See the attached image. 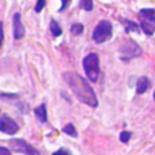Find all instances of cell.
Returning a JSON list of instances; mask_svg holds the SVG:
<instances>
[{
    "label": "cell",
    "mask_w": 155,
    "mask_h": 155,
    "mask_svg": "<svg viewBox=\"0 0 155 155\" xmlns=\"http://www.w3.org/2000/svg\"><path fill=\"white\" fill-rule=\"evenodd\" d=\"M49 29H51V33H52V35H53V37H59V35H61V33H63V30H61V27H60V25L57 23L54 19H52V21H51Z\"/></svg>",
    "instance_id": "cell-12"
},
{
    "label": "cell",
    "mask_w": 155,
    "mask_h": 155,
    "mask_svg": "<svg viewBox=\"0 0 155 155\" xmlns=\"http://www.w3.org/2000/svg\"><path fill=\"white\" fill-rule=\"evenodd\" d=\"M10 146H11V150L16 151V153H21L25 155H41L38 153V150H35L30 143H27L23 139H12L10 142Z\"/></svg>",
    "instance_id": "cell-6"
},
{
    "label": "cell",
    "mask_w": 155,
    "mask_h": 155,
    "mask_svg": "<svg viewBox=\"0 0 155 155\" xmlns=\"http://www.w3.org/2000/svg\"><path fill=\"white\" fill-rule=\"evenodd\" d=\"M154 101H155V91H154Z\"/></svg>",
    "instance_id": "cell-21"
},
{
    "label": "cell",
    "mask_w": 155,
    "mask_h": 155,
    "mask_svg": "<svg viewBox=\"0 0 155 155\" xmlns=\"http://www.w3.org/2000/svg\"><path fill=\"white\" fill-rule=\"evenodd\" d=\"M140 27L146 35H153L155 33V10L154 8H142L139 11Z\"/></svg>",
    "instance_id": "cell-3"
},
{
    "label": "cell",
    "mask_w": 155,
    "mask_h": 155,
    "mask_svg": "<svg viewBox=\"0 0 155 155\" xmlns=\"http://www.w3.org/2000/svg\"><path fill=\"white\" fill-rule=\"evenodd\" d=\"M79 5L82 10L84 11H91L93 10V0H80Z\"/></svg>",
    "instance_id": "cell-14"
},
{
    "label": "cell",
    "mask_w": 155,
    "mask_h": 155,
    "mask_svg": "<svg viewBox=\"0 0 155 155\" xmlns=\"http://www.w3.org/2000/svg\"><path fill=\"white\" fill-rule=\"evenodd\" d=\"M71 33L74 35H80L83 33V25L82 23H74L71 26Z\"/></svg>",
    "instance_id": "cell-15"
},
{
    "label": "cell",
    "mask_w": 155,
    "mask_h": 155,
    "mask_svg": "<svg viewBox=\"0 0 155 155\" xmlns=\"http://www.w3.org/2000/svg\"><path fill=\"white\" fill-rule=\"evenodd\" d=\"M70 2H71V0H61V7H60V10H59V11H64L65 8L68 7Z\"/></svg>",
    "instance_id": "cell-19"
},
{
    "label": "cell",
    "mask_w": 155,
    "mask_h": 155,
    "mask_svg": "<svg viewBox=\"0 0 155 155\" xmlns=\"http://www.w3.org/2000/svg\"><path fill=\"white\" fill-rule=\"evenodd\" d=\"M129 139H131V132L123 131V132L120 134V142H121V143H128Z\"/></svg>",
    "instance_id": "cell-16"
},
{
    "label": "cell",
    "mask_w": 155,
    "mask_h": 155,
    "mask_svg": "<svg viewBox=\"0 0 155 155\" xmlns=\"http://www.w3.org/2000/svg\"><path fill=\"white\" fill-rule=\"evenodd\" d=\"M148 87H150V80H148V78L142 76L137 79V82H136V93L137 94L146 93V91L148 90Z\"/></svg>",
    "instance_id": "cell-9"
},
{
    "label": "cell",
    "mask_w": 155,
    "mask_h": 155,
    "mask_svg": "<svg viewBox=\"0 0 155 155\" xmlns=\"http://www.w3.org/2000/svg\"><path fill=\"white\" fill-rule=\"evenodd\" d=\"M63 132H64V134H67L68 136H71V137H76L78 136L76 129H75V127H74L72 123H70V124H67V125L63 127Z\"/></svg>",
    "instance_id": "cell-13"
},
{
    "label": "cell",
    "mask_w": 155,
    "mask_h": 155,
    "mask_svg": "<svg viewBox=\"0 0 155 155\" xmlns=\"http://www.w3.org/2000/svg\"><path fill=\"white\" fill-rule=\"evenodd\" d=\"M112 31H113V26L109 21L104 19V21L98 22L93 31V40L97 44H104L105 41H107L112 37Z\"/></svg>",
    "instance_id": "cell-4"
},
{
    "label": "cell",
    "mask_w": 155,
    "mask_h": 155,
    "mask_svg": "<svg viewBox=\"0 0 155 155\" xmlns=\"http://www.w3.org/2000/svg\"><path fill=\"white\" fill-rule=\"evenodd\" d=\"M0 131L5 135H14L19 131V125L11 117L3 113L0 116Z\"/></svg>",
    "instance_id": "cell-7"
},
{
    "label": "cell",
    "mask_w": 155,
    "mask_h": 155,
    "mask_svg": "<svg viewBox=\"0 0 155 155\" xmlns=\"http://www.w3.org/2000/svg\"><path fill=\"white\" fill-rule=\"evenodd\" d=\"M0 155H11V153L8 148H5L4 146H2V147H0Z\"/></svg>",
    "instance_id": "cell-20"
},
{
    "label": "cell",
    "mask_w": 155,
    "mask_h": 155,
    "mask_svg": "<svg viewBox=\"0 0 155 155\" xmlns=\"http://www.w3.org/2000/svg\"><path fill=\"white\" fill-rule=\"evenodd\" d=\"M120 59L127 61V60L135 59V57H139L142 54V49L139 48L136 42H134L132 40H127L125 42L121 45L120 48Z\"/></svg>",
    "instance_id": "cell-5"
},
{
    "label": "cell",
    "mask_w": 155,
    "mask_h": 155,
    "mask_svg": "<svg viewBox=\"0 0 155 155\" xmlns=\"http://www.w3.org/2000/svg\"><path fill=\"white\" fill-rule=\"evenodd\" d=\"M34 114L41 123H46L48 121V113H46V105L41 104L40 106H37L34 109Z\"/></svg>",
    "instance_id": "cell-10"
},
{
    "label": "cell",
    "mask_w": 155,
    "mask_h": 155,
    "mask_svg": "<svg viewBox=\"0 0 155 155\" xmlns=\"http://www.w3.org/2000/svg\"><path fill=\"white\" fill-rule=\"evenodd\" d=\"M123 23H124V27H125V31L127 33H139V26H137L136 23H135L134 21H128V19H123Z\"/></svg>",
    "instance_id": "cell-11"
},
{
    "label": "cell",
    "mask_w": 155,
    "mask_h": 155,
    "mask_svg": "<svg viewBox=\"0 0 155 155\" xmlns=\"http://www.w3.org/2000/svg\"><path fill=\"white\" fill-rule=\"evenodd\" d=\"M45 3H46V0H37V3H35V7H34L35 12H41V11H42V8L45 7Z\"/></svg>",
    "instance_id": "cell-17"
},
{
    "label": "cell",
    "mask_w": 155,
    "mask_h": 155,
    "mask_svg": "<svg viewBox=\"0 0 155 155\" xmlns=\"http://www.w3.org/2000/svg\"><path fill=\"white\" fill-rule=\"evenodd\" d=\"M83 68L90 82H97L99 76V57L97 53H88L83 59Z\"/></svg>",
    "instance_id": "cell-2"
},
{
    "label": "cell",
    "mask_w": 155,
    "mask_h": 155,
    "mask_svg": "<svg viewBox=\"0 0 155 155\" xmlns=\"http://www.w3.org/2000/svg\"><path fill=\"white\" fill-rule=\"evenodd\" d=\"M25 26L21 21V14L15 12L12 16V34L15 40H21L22 37L25 35Z\"/></svg>",
    "instance_id": "cell-8"
},
{
    "label": "cell",
    "mask_w": 155,
    "mask_h": 155,
    "mask_svg": "<svg viewBox=\"0 0 155 155\" xmlns=\"http://www.w3.org/2000/svg\"><path fill=\"white\" fill-rule=\"evenodd\" d=\"M52 155H71V153L68 150H65V148H60V150L54 151Z\"/></svg>",
    "instance_id": "cell-18"
},
{
    "label": "cell",
    "mask_w": 155,
    "mask_h": 155,
    "mask_svg": "<svg viewBox=\"0 0 155 155\" xmlns=\"http://www.w3.org/2000/svg\"><path fill=\"white\" fill-rule=\"evenodd\" d=\"M63 78L67 82V84L70 86V88L72 90V93L76 95V98L80 102L88 105L91 107L98 106V99H97L95 91L93 90V87L90 86V83L84 79L82 75H79L78 72H64Z\"/></svg>",
    "instance_id": "cell-1"
}]
</instances>
